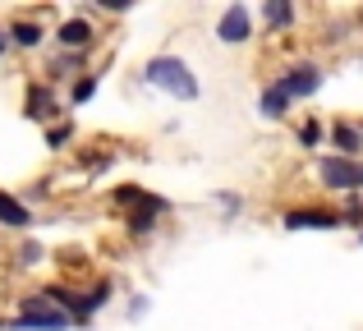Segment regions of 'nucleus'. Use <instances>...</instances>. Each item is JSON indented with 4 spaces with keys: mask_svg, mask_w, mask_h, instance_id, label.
Returning <instances> with one entry per match:
<instances>
[{
    "mask_svg": "<svg viewBox=\"0 0 363 331\" xmlns=\"http://www.w3.org/2000/svg\"><path fill=\"white\" fill-rule=\"evenodd\" d=\"M69 138H74V125H51L46 129V147H55V152H60Z\"/></svg>",
    "mask_w": 363,
    "mask_h": 331,
    "instance_id": "18",
    "label": "nucleus"
},
{
    "mask_svg": "<svg viewBox=\"0 0 363 331\" xmlns=\"http://www.w3.org/2000/svg\"><path fill=\"white\" fill-rule=\"evenodd\" d=\"M111 295H116V290H111V281H97V286L83 295V322H88L97 308H106V304H111Z\"/></svg>",
    "mask_w": 363,
    "mask_h": 331,
    "instance_id": "16",
    "label": "nucleus"
},
{
    "mask_svg": "<svg viewBox=\"0 0 363 331\" xmlns=\"http://www.w3.org/2000/svg\"><path fill=\"white\" fill-rule=\"evenodd\" d=\"M42 258H46L42 244H23V249H18V267H37Z\"/></svg>",
    "mask_w": 363,
    "mask_h": 331,
    "instance_id": "20",
    "label": "nucleus"
},
{
    "mask_svg": "<svg viewBox=\"0 0 363 331\" xmlns=\"http://www.w3.org/2000/svg\"><path fill=\"white\" fill-rule=\"evenodd\" d=\"M166 207H170L166 198H157L152 207H138V212H129V216H124V230H129L133 240H143V235H152V230L161 225V216H166Z\"/></svg>",
    "mask_w": 363,
    "mask_h": 331,
    "instance_id": "8",
    "label": "nucleus"
},
{
    "mask_svg": "<svg viewBox=\"0 0 363 331\" xmlns=\"http://www.w3.org/2000/svg\"><path fill=\"white\" fill-rule=\"evenodd\" d=\"M55 42H60L65 51L83 55L92 42H97V33H92V23H88V18H65V23H60V33H55Z\"/></svg>",
    "mask_w": 363,
    "mask_h": 331,
    "instance_id": "7",
    "label": "nucleus"
},
{
    "mask_svg": "<svg viewBox=\"0 0 363 331\" xmlns=\"http://www.w3.org/2000/svg\"><path fill=\"white\" fill-rule=\"evenodd\" d=\"M216 37H221L225 46H244L248 37H253V14H248V5H230L221 14V23H216Z\"/></svg>",
    "mask_w": 363,
    "mask_h": 331,
    "instance_id": "5",
    "label": "nucleus"
},
{
    "mask_svg": "<svg viewBox=\"0 0 363 331\" xmlns=\"http://www.w3.org/2000/svg\"><path fill=\"white\" fill-rule=\"evenodd\" d=\"M23 116L28 120H51L55 116V97H51V88H46V83H33V88H28Z\"/></svg>",
    "mask_w": 363,
    "mask_h": 331,
    "instance_id": "9",
    "label": "nucleus"
},
{
    "mask_svg": "<svg viewBox=\"0 0 363 331\" xmlns=\"http://www.w3.org/2000/svg\"><path fill=\"white\" fill-rule=\"evenodd\" d=\"M331 143L340 147V157H354V162H359V152H363V129L340 120V125H331Z\"/></svg>",
    "mask_w": 363,
    "mask_h": 331,
    "instance_id": "10",
    "label": "nucleus"
},
{
    "mask_svg": "<svg viewBox=\"0 0 363 331\" xmlns=\"http://www.w3.org/2000/svg\"><path fill=\"white\" fill-rule=\"evenodd\" d=\"M74 318L65 308H55L46 295H23L18 304V318H14V331H69Z\"/></svg>",
    "mask_w": 363,
    "mask_h": 331,
    "instance_id": "2",
    "label": "nucleus"
},
{
    "mask_svg": "<svg viewBox=\"0 0 363 331\" xmlns=\"http://www.w3.org/2000/svg\"><path fill=\"white\" fill-rule=\"evenodd\" d=\"M143 83L157 88V92H166V97H175V101H194L198 97V79L179 55H152V60L143 64Z\"/></svg>",
    "mask_w": 363,
    "mask_h": 331,
    "instance_id": "1",
    "label": "nucleus"
},
{
    "mask_svg": "<svg viewBox=\"0 0 363 331\" xmlns=\"http://www.w3.org/2000/svg\"><path fill=\"white\" fill-rule=\"evenodd\" d=\"M359 216H363V203H359L354 193H350V203H345V221H359Z\"/></svg>",
    "mask_w": 363,
    "mask_h": 331,
    "instance_id": "21",
    "label": "nucleus"
},
{
    "mask_svg": "<svg viewBox=\"0 0 363 331\" xmlns=\"http://www.w3.org/2000/svg\"><path fill=\"white\" fill-rule=\"evenodd\" d=\"M111 203L124 207V212H138V207H152V203H157V193H147L143 184H120L116 193H111Z\"/></svg>",
    "mask_w": 363,
    "mask_h": 331,
    "instance_id": "11",
    "label": "nucleus"
},
{
    "mask_svg": "<svg viewBox=\"0 0 363 331\" xmlns=\"http://www.w3.org/2000/svg\"><path fill=\"white\" fill-rule=\"evenodd\" d=\"M257 111H262L267 120H281L285 111H290V92H285L281 83H267V88H262V106H257Z\"/></svg>",
    "mask_w": 363,
    "mask_h": 331,
    "instance_id": "13",
    "label": "nucleus"
},
{
    "mask_svg": "<svg viewBox=\"0 0 363 331\" xmlns=\"http://www.w3.org/2000/svg\"><path fill=\"white\" fill-rule=\"evenodd\" d=\"M5 46H9V37H5V33H0V55H5Z\"/></svg>",
    "mask_w": 363,
    "mask_h": 331,
    "instance_id": "23",
    "label": "nucleus"
},
{
    "mask_svg": "<svg viewBox=\"0 0 363 331\" xmlns=\"http://www.w3.org/2000/svg\"><path fill=\"white\" fill-rule=\"evenodd\" d=\"M0 225H9V230H23V225H33V212H28V203H18V198L0 193Z\"/></svg>",
    "mask_w": 363,
    "mask_h": 331,
    "instance_id": "12",
    "label": "nucleus"
},
{
    "mask_svg": "<svg viewBox=\"0 0 363 331\" xmlns=\"http://www.w3.org/2000/svg\"><path fill=\"white\" fill-rule=\"evenodd\" d=\"M216 203H221L225 212H235V207H240V198H235V193H216Z\"/></svg>",
    "mask_w": 363,
    "mask_h": 331,
    "instance_id": "22",
    "label": "nucleus"
},
{
    "mask_svg": "<svg viewBox=\"0 0 363 331\" xmlns=\"http://www.w3.org/2000/svg\"><path fill=\"white\" fill-rule=\"evenodd\" d=\"M299 143L303 147H318L322 143V125H318V120H303V125H299Z\"/></svg>",
    "mask_w": 363,
    "mask_h": 331,
    "instance_id": "19",
    "label": "nucleus"
},
{
    "mask_svg": "<svg viewBox=\"0 0 363 331\" xmlns=\"http://www.w3.org/2000/svg\"><path fill=\"white\" fill-rule=\"evenodd\" d=\"M318 179L327 189H340V193H359L363 189V162H354V157H322L318 162Z\"/></svg>",
    "mask_w": 363,
    "mask_h": 331,
    "instance_id": "3",
    "label": "nucleus"
},
{
    "mask_svg": "<svg viewBox=\"0 0 363 331\" xmlns=\"http://www.w3.org/2000/svg\"><path fill=\"white\" fill-rule=\"evenodd\" d=\"M340 221H345V216L327 212V207H290V212L281 216L285 230H336Z\"/></svg>",
    "mask_w": 363,
    "mask_h": 331,
    "instance_id": "4",
    "label": "nucleus"
},
{
    "mask_svg": "<svg viewBox=\"0 0 363 331\" xmlns=\"http://www.w3.org/2000/svg\"><path fill=\"white\" fill-rule=\"evenodd\" d=\"M42 23H33V18H14V28H9V42L14 46H28V51H33V46H42Z\"/></svg>",
    "mask_w": 363,
    "mask_h": 331,
    "instance_id": "14",
    "label": "nucleus"
},
{
    "mask_svg": "<svg viewBox=\"0 0 363 331\" xmlns=\"http://www.w3.org/2000/svg\"><path fill=\"white\" fill-rule=\"evenodd\" d=\"M262 18H267V28H272V33L294 28V5H290V0H272V5L262 9Z\"/></svg>",
    "mask_w": 363,
    "mask_h": 331,
    "instance_id": "15",
    "label": "nucleus"
},
{
    "mask_svg": "<svg viewBox=\"0 0 363 331\" xmlns=\"http://www.w3.org/2000/svg\"><path fill=\"white\" fill-rule=\"evenodd\" d=\"M281 88L290 92V101H303V97H313V92L322 88V69L318 64H294V69L281 79Z\"/></svg>",
    "mask_w": 363,
    "mask_h": 331,
    "instance_id": "6",
    "label": "nucleus"
},
{
    "mask_svg": "<svg viewBox=\"0 0 363 331\" xmlns=\"http://www.w3.org/2000/svg\"><path fill=\"white\" fill-rule=\"evenodd\" d=\"M92 92H97V79H92V74H83V79L74 83L69 101H74V106H83V101H92Z\"/></svg>",
    "mask_w": 363,
    "mask_h": 331,
    "instance_id": "17",
    "label": "nucleus"
}]
</instances>
